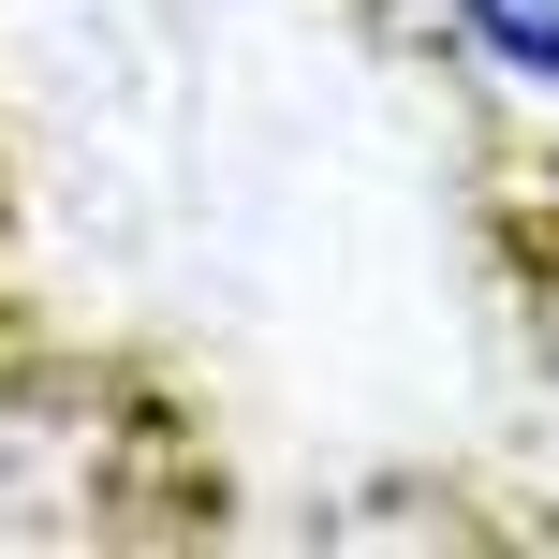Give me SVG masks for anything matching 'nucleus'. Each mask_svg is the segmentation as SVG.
<instances>
[{"instance_id":"1","label":"nucleus","mask_w":559,"mask_h":559,"mask_svg":"<svg viewBox=\"0 0 559 559\" xmlns=\"http://www.w3.org/2000/svg\"><path fill=\"white\" fill-rule=\"evenodd\" d=\"M456 29H472L501 74H531V88H559V0H442Z\"/></svg>"}]
</instances>
